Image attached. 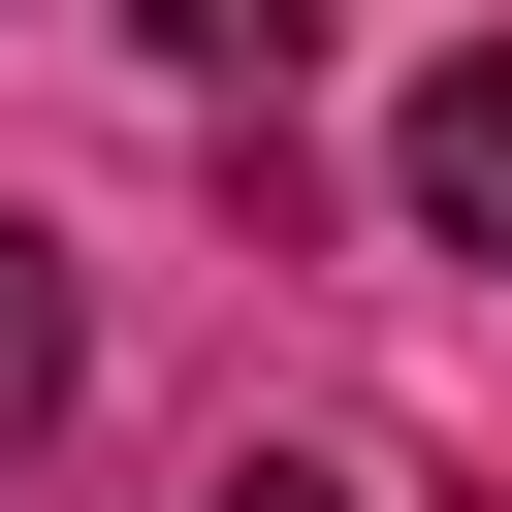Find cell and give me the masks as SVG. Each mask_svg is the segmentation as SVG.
<instances>
[{
    "instance_id": "6da1fadb",
    "label": "cell",
    "mask_w": 512,
    "mask_h": 512,
    "mask_svg": "<svg viewBox=\"0 0 512 512\" xmlns=\"http://www.w3.org/2000/svg\"><path fill=\"white\" fill-rule=\"evenodd\" d=\"M384 192H416L448 256H512V32H480V64H416V128H384Z\"/></svg>"
},
{
    "instance_id": "7a4b0ae2",
    "label": "cell",
    "mask_w": 512,
    "mask_h": 512,
    "mask_svg": "<svg viewBox=\"0 0 512 512\" xmlns=\"http://www.w3.org/2000/svg\"><path fill=\"white\" fill-rule=\"evenodd\" d=\"M128 32H160L192 96H288V64H320V0H128Z\"/></svg>"
},
{
    "instance_id": "3957f363",
    "label": "cell",
    "mask_w": 512,
    "mask_h": 512,
    "mask_svg": "<svg viewBox=\"0 0 512 512\" xmlns=\"http://www.w3.org/2000/svg\"><path fill=\"white\" fill-rule=\"evenodd\" d=\"M32 416H64V256L0 224V448H32Z\"/></svg>"
},
{
    "instance_id": "277c9868",
    "label": "cell",
    "mask_w": 512,
    "mask_h": 512,
    "mask_svg": "<svg viewBox=\"0 0 512 512\" xmlns=\"http://www.w3.org/2000/svg\"><path fill=\"white\" fill-rule=\"evenodd\" d=\"M192 512H352V480H320V448H224V480H192Z\"/></svg>"
}]
</instances>
